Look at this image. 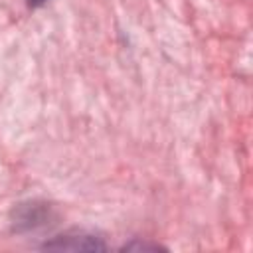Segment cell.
Listing matches in <instances>:
<instances>
[{
    "instance_id": "1",
    "label": "cell",
    "mask_w": 253,
    "mask_h": 253,
    "mask_svg": "<svg viewBox=\"0 0 253 253\" xmlns=\"http://www.w3.org/2000/svg\"><path fill=\"white\" fill-rule=\"evenodd\" d=\"M45 249H65V251H101L107 249V245L101 241V237H95L93 233L85 231H69L53 241H47L43 245Z\"/></svg>"
},
{
    "instance_id": "2",
    "label": "cell",
    "mask_w": 253,
    "mask_h": 253,
    "mask_svg": "<svg viewBox=\"0 0 253 253\" xmlns=\"http://www.w3.org/2000/svg\"><path fill=\"white\" fill-rule=\"evenodd\" d=\"M47 0H28V6L30 8H40V6H43Z\"/></svg>"
}]
</instances>
